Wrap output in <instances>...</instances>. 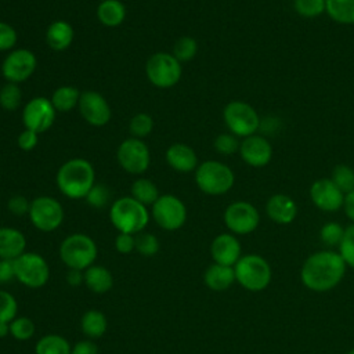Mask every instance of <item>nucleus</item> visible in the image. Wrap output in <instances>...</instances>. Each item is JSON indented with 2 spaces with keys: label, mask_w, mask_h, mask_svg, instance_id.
Instances as JSON below:
<instances>
[{
  "label": "nucleus",
  "mask_w": 354,
  "mask_h": 354,
  "mask_svg": "<svg viewBox=\"0 0 354 354\" xmlns=\"http://www.w3.org/2000/svg\"><path fill=\"white\" fill-rule=\"evenodd\" d=\"M346 267L339 252L319 250L304 260L300 270V279L313 292H328L342 282Z\"/></svg>",
  "instance_id": "obj_1"
},
{
  "label": "nucleus",
  "mask_w": 354,
  "mask_h": 354,
  "mask_svg": "<svg viewBox=\"0 0 354 354\" xmlns=\"http://www.w3.org/2000/svg\"><path fill=\"white\" fill-rule=\"evenodd\" d=\"M58 189L71 199L86 198L95 184V171L93 165L83 158L66 160L57 171Z\"/></svg>",
  "instance_id": "obj_2"
},
{
  "label": "nucleus",
  "mask_w": 354,
  "mask_h": 354,
  "mask_svg": "<svg viewBox=\"0 0 354 354\" xmlns=\"http://www.w3.org/2000/svg\"><path fill=\"white\" fill-rule=\"evenodd\" d=\"M109 218L119 232L137 235L148 225L149 212L145 205L140 203L133 196H122L112 203Z\"/></svg>",
  "instance_id": "obj_3"
},
{
  "label": "nucleus",
  "mask_w": 354,
  "mask_h": 354,
  "mask_svg": "<svg viewBox=\"0 0 354 354\" xmlns=\"http://www.w3.org/2000/svg\"><path fill=\"white\" fill-rule=\"evenodd\" d=\"M234 271L235 281L249 292L264 290L270 285L272 277L268 261L256 253L241 256L234 266Z\"/></svg>",
  "instance_id": "obj_4"
},
{
  "label": "nucleus",
  "mask_w": 354,
  "mask_h": 354,
  "mask_svg": "<svg viewBox=\"0 0 354 354\" xmlns=\"http://www.w3.org/2000/svg\"><path fill=\"white\" fill-rule=\"evenodd\" d=\"M98 254L94 239L86 234L68 235L59 245V257L71 270L84 271L94 264Z\"/></svg>",
  "instance_id": "obj_5"
},
{
  "label": "nucleus",
  "mask_w": 354,
  "mask_h": 354,
  "mask_svg": "<svg viewBox=\"0 0 354 354\" xmlns=\"http://www.w3.org/2000/svg\"><path fill=\"white\" fill-rule=\"evenodd\" d=\"M195 183L198 188L207 195H224L234 183L235 176L230 166L218 160H205L195 170Z\"/></svg>",
  "instance_id": "obj_6"
},
{
  "label": "nucleus",
  "mask_w": 354,
  "mask_h": 354,
  "mask_svg": "<svg viewBox=\"0 0 354 354\" xmlns=\"http://www.w3.org/2000/svg\"><path fill=\"white\" fill-rule=\"evenodd\" d=\"M224 123L230 133L236 137H249L260 129V116L257 111L245 101H231L223 111Z\"/></svg>",
  "instance_id": "obj_7"
},
{
  "label": "nucleus",
  "mask_w": 354,
  "mask_h": 354,
  "mask_svg": "<svg viewBox=\"0 0 354 354\" xmlns=\"http://www.w3.org/2000/svg\"><path fill=\"white\" fill-rule=\"evenodd\" d=\"M145 73L153 86L169 88L178 83L183 75V68L181 62L173 54L156 53L148 58Z\"/></svg>",
  "instance_id": "obj_8"
},
{
  "label": "nucleus",
  "mask_w": 354,
  "mask_h": 354,
  "mask_svg": "<svg viewBox=\"0 0 354 354\" xmlns=\"http://www.w3.org/2000/svg\"><path fill=\"white\" fill-rule=\"evenodd\" d=\"M15 279L30 289L44 286L50 279V267L46 259L36 252H25L14 260Z\"/></svg>",
  "instance_id": "obj_9"
},
{
  "label": "nucleus",
  "mask_w": 354,
  "mask_h": 354,
  "mask_svg": "<svg viewBox=\"0 0 354 354\" xmlns=\"http://www.w3.org/2000/svg\"><path fill=\"white\" fill-rule=\"evenodd\" d=\"M151 214L160 228L166 231H176L185 224L187 207L180 198L171 194H165L152 205Z\"/></svg>",
  "instance_id": "obj_10"
},
{
  "label": "nucleus",
  "mask_w": 354,
  "mask_h": 354,
  "mask_svg": "<svg viewBox=\"0 0 354 354\" xmlns=\"http://www.w3.org/2000/svg\"><path fill=\"white\" fill-rule=\"evenodd\" d=\"M224 224L234 235H248L253 232L260 223V214L254 205L246 201H236L224 210Z\"/></svg>",
  "instance_id": "obj_11"
},
{
  "label": "nucleus",
  "mask_w": 354,
  "mask_h": 354,
  "mask_svg": "<svg viewBox=\"0 0 354 354\" xmlns=\"http://www.w3.org/2000/svg\"><path fill=\"white\" fill-rule=\"evenodd\" d=\"M29 218L43 232L55 231L64 221L62 205L51 196H39L30 202Z\"/></svg>",
  "instance_id": "obj_12"
},
{
  "label": "nucleus",
  "mask_w": 354,
  "mask_h": 354,
  "mask_svg": "<svg viewBox=\"0 0 354 354\" xmlns=\"http://www.w3.org/2000/svg\"><path fill=\"white\" fill-rule=\"evenodd\" d=\"M116 158L122 169L130 174H141L147 171L151 163L149 149L141 138L124 140L118 148Z\"/></svg>",
  "instance_id": "obj_13"
},
{
  "label": "nucleus",
  "mask_w": 354,
  "mask_h": 354,
  "mask_svg": "<svg viewBox=\"0 0 354 354\" xmlns=\"http://www.w3.org/2000/svg\"><path fill=\"white\" fill-rule=\"evenodd\" d=\"M55 108L51 100L46 97L32 98L22 111V122L25 129L33 130L37 134L47 131L55 120Z\"/></svg>",
  "instance_id": "obj_14"
},
{
  "label": "nucleus",
  "mask_w": 354,
  "mask_h": 354,
  "mask_svg": "<svg viewBox=\"0 0 354 354\" xmlns=\"http://www.w3.org/2000/svg\"><path fill=\"white\" fill-rule=\"evenodd\" d=\"M37 66V59L30 50L17 48L8 53L1 64V73L7 82L21 83L29 79Z\"/></svg>",
  "instance_id": "obj_15"
},
{
  "label": "nucleus",
  "mask_w": 354,
  "mask_h": 354,
  "mask_svg": "<svg viewBox=\"0 0 354 354\" xmlns=\"http://www.w3.org/2000/svg\"><path fill=\"white\" fill-rule=\"evenodd\" d=\"M311 202L322 212H337L343 207L344 194L330 178H318L310 185Z\"/></svg>",
  "instance_id": "obj_16"
},
{
  "label": "nucleus",
  "mask_w": 354,
  "mask_h": 354,
  "mask_svg": "<svg viewBox=\"0 0 354 354\" xmlns=\"http://www.w3.org/2000/svg\"><path fill=\"white\" fill-rule=\"evenodd\" d=\"M77 106L83 119L91 126H105L111 119V108L108 101L98 91H83Z\"/></svg>",
  "instance_id": "obj_17"
},
{
  "label": "nucleus",
  "mask_w": 354,
  "mask_h": 354,
  "mask_svg": "<svg viewBox=\"0 0 354 354\" xmlns=\"http://www.w3.org/2000/svg\"><path fill=\"white\" fill-rule=\"evenodd\" d=\"M239 155L242 160L252 167H263L272 158V147L270 141L260 134L245 137L239 144Z\"/></svg>",
  "instance_id": "obj_18"
},
{
  "label": "nucleus",
  "mask_w": 354,
  "mask_h": 354,
  "mask_svg": "<svg viewBox=\"0 0 354 354\" xmlns=\"http://www.w3.org/2000/svg\"><path fill=\"white\" fill-rule=\"evenodd\" d=\"M210 254L213 263L234 267L242 256L241 243L231 232L218 234L210 243Z\"/></svg>",
  "instance_id": "obj_19"
},
{
  "label": "nucleus",
  "mask_w": 354,
  "mask_h": 354,
  "mask_svg": "<svg viewBox=\"0 0 354 354\" xmlns=\"http://www.w3.org/2000/svg\"><path fill=\"white\" fill-rule=\"evenodd\" d=\"M297 212L296 202L286 194H274L266 203V213L275 224H290L296 218Z\"/></svg>",
  "instance_id": "obj_20"
},
{
  "label": "nucleus",
  "mask_w": 354,
  "mask_h": 354,
  "mask_svg": "<svg viewBox=\"0 0 354 354\" xmlns=\"http://www.w3.org/2000/svg\"><path fill=\"white\" fill-rule=\"evenodd\" d=\"M166 162L171 169L180 173H189L198 167V156L187 144H173L166 151Z\"/></svg>",
  "instance_id": "obj_21"
},
{
  "label": "nucleus",
  "mask_w": 354,
  "mask_h": 354,
  "mask_svg": "<svg viewBox=\"0 0 354 354\" xmlns=\"http://www.w3.org/2000/svg\"><path fill=\"white\" fill-rule=\"evenodd\" d=\"M26 252L25 235L12 227H0V259L15 260Z\"/></svg>",
  "instance_id": "obj_22"
},
{
  "label": "nucleus",
  "mask_w": 354,
  "mask_h": 354,
  "mask_svg": "<svg viewBox=\"0 0 354 354\" xmlns=\"http://www.w3.org/2000/svg\"><path fill=\"white\" fill-rule=\"evenodd\" d=\"M203 282L210 290H216V292L227 290L235 282L234 267L212 263L205 270Z\"/></svg>",
  "instance_id": "obj_23"
},
{
  "label": "nucleus",
  "mask_w": 354,
  "mask_h": 354,
  "mask_svg": "<svg viewBox=\"0 0 354 354\" xmlns=\"http://www.w3.org/2000/svg\"><path fill=\"white\" fill-rule=\"evenodd\" d=\"M73 28L66 21H55L48 25L46 41L54 51L66 50L73 41Z\"/></svg>",
  "instance_id": "obj_24"
},
{
  "label": "nucleus",
  "mask_w": 354,
  "mask_h": 354,
  "mask_svg": "<svg viewBox=\"0 0 354 354\" xmlns=\"http://www.w3.org/2000/svg\"><path fill=\"white\" fill-rule=\"evenodd\" d=\"M84 285L94 293H106L113 286L112 272L104 266L93 264L84 270Z\"/></svg>",
  "instance_id": "obj_25"
},
{
  "label": "nucleus",
  "mask_w": 354,
  "mask_h": 354,
  "mask_svg": "<svg viewBox=\"0 0 354 354\" xmlns=\"http://www.w3.org/2000/svg\"><path fill=\"white\" fill-rule=\"evenodd\" d=\"M97 17L108 28L119 26L126 18V7L119 0H104L98 4Z\"/></svg>",
  "instance_id": "obj_26"
},
{
  "label": "nucleus",
  "mask_w": 354,
  "mask_h": 354,
  "mask_svg": "<svg viewBox=\"0 0 354 354\" xmlns=\"http://www.w3.org/2000/svg\"><path fill=\"white\" fill-rule=\"evenodd\" d=\"M108 321L106 317L102 311L91 308L87 310L80 319V328L82 332L88 337V339H98L106 332Z\"/></svg>",
  "instance_id": "obj_27"
},
{
  "label": "nucleus",
  "mask_w": 354,
  "mask_h": 354,
  "mask_svg": "<svg viewBox=\"0 0 354 354\" xmlns=\"http://www.w3.org/2000/svg\"><path fill=\"white\" fill-rule=\"evenodd\" d=\"M328 17L342 25H354V0H325Z\"/></svg>",
  "instance_id": "obj_28"
},
{
  "label": "nucleus",
  "mask_w": 354,
  "mask_h": 354,
  "mask_svg": "<svg viewBox=\"0 0 354 354\" xmlns=\"http://www.w3.org/2000/svg\"><path fill=\"white\" fill-rule=\"evenodd\" d=\"M71 343L61 335H44L35 344V354H71Z\"/></svg>",
  "instance_id": "obj_29"
},
{
  "label": "nucleus",
  "mask_w": 354,
  "mask_h": 354,
  "mask_svg": "<svg viewBox=\"0 0 354 354\" xmlns=\"http://www.w3.org/2000/svg\"><path fill=\"white\" fill-rule=\"evenodd\" d=\"M82 93L73 87V86H61L58 87L53 95H51V102L55 108V111L61 112H68L73 109L75 106L79 105Z\"/></svg>",
  "instance_id": "obj_30"
},
{
  "label": "nucleus",
  "mask_w": 354,
  "mask_h": 354,
  "mask_svg": "<svg viewBox=\"0 0 354 354\" xmlns=\"http://www.w3.org/2000/svg\"><path fill=\"white\" fill-rule=\"evenodd\" d=\"M131 196L145 206H152L160 195L153 181L149 178H138L131 185Z\"/></svg>",
  "instance_id": "obj_31"
},
{
  "label": "nucleus",
  "mask_w": 354,
  "mask_h": 354,
  "mask_svg": "<svg viewBox=\"0 0 354 354\" xmlns=\"http://www.w3.org/2000/svg\"><path fill=\"white\" fill-rule=\"evenodd\" d=\"M330 180L346 195L354 189V169L348 165H336L332 170Z\"/></svg>",
  "instance_id": "obj_32"
},
{
  "label": "nucleus",
  "mask_w": 354,
  "mask_h": 354,
  "mask_svg": "<svg viewBox=\"0 0 354 354\" xmlns=\"http://www.w3.org/2000/svg\"><path fill=\"white\" fill-rule=\"evenodd\" d=\"M22 101V91L17 83H6L0 88V106L6 111H15Z\"/></svg>",
  "instance_id": "obj_33"
},
{
  "label": "nucleus",
  "mask_w": 354,
  "mask_h": 354,
  "mask_svg": "<svg viewBox=\"0 0 354 354\" xmlns=\"http://www.w3.org/2000/svg\"><path fill=\"white\" fill-rule=\"evenodd\" d=\"M198 53V43L191 36H181L174 43L173 55L183 64L191 61Z\"/></svg>",
  "instance_id": "obj_34"
},
{
  "label": "nucleus",
  "mask_w": 354,
  "mask_h": 354,
  "mask_svg": "<svg viewBox=\"0 0 354 354\" xmlns=\"http://www.w3.org/2000/svg\"><path fill=\"white\" fill-rule=\"evenodd\" d=\"M35 322L28 317H17L10 322V335L17 340H29L35 335Z\"/></svg>",
  "instance_id": "obj_35"
},
{
  "label": "nucleus",
  "mask_w": 354,
  "mask_h": 354,
  "mask_svg": "<svg viewBox=\"0 0 354 354\" xmlns=\"http://www.w3.org/2000/svg\"><path fill=\"white\" fill-rule=\"evenodd\" d=\"M160 249L159 239L149 232H140L136 235V250L144 257L155 256Z\"/></svg>",
  "instance_id": "obj_36"
},
{
  "label": "nucleus",
  "mask_w": 354,
  "mask_h": 354,
  "mask_svg": "<svg viewBox=\"0 0 354 354\" xmlns=\"http://www.w3.org/2000/svg\"><path fill=\"white\" fill-rule=\"evenodd\" d=\"M293 8L303 18H317L325 12V0H293Z\"/></svg>",
  "instance_id": "obj_37"
},
{
  "label": "nucleus",
  "mask_w": 354,
  "mask_h": 354,
  "mask_svg": "<svg viewBox=\"0 0 354 354\" xmlns=\"http://www.w3.org/2000/svg\"><path fill=\"white\" fill-rule=\"evenodd\" d=\"M152 129H153V120L148 113H144V112L134 115L129 126V130L134 138L147 137L152 131Z\"/></svg>",
  "instance_id": "obj_38"
},
{
  "label": "nucleus",
  "mask_w": 354,
  "mask_h": 354,
  "mask_svg": "<svg viewBox=\"0 0 354 354\" xmlns=\"http://www.w3.org/2000/svg\"><path fill=\"white\" fill-rule=\"evenodd\" d=\"M343 234H344V228L335 221H329L325 223L321 230H319V238L321 241L326 245V246H337L340 245L342 239H343Z\"/></svg>",
  "instance_id": "obj_39"
},
{
  "label": "nucleus",
  "mask_w": 354,
  "mask_h": 354,
  "mask_svg": "<svg viewBox=\"0 0 354 354\" xmlns=\"http://www.w3.org/2000/svg\"><path fill=\"white\" fill-rule=\"evenodd\" d=\"M18 303L17 299L7 290L0 289V322H11L17 318Z\"/></svg>",
  "instance_id": "obj_40"
},
{
  "label": "nucleus",
  "mask_w": 354,
  "mask_h": 354,
  "mask_svg": "<svg viewBox=\"0 0 354 354\" xmlns=\"http://www.w3.org/2000/svg\"><path fill=\"white\" fill-rule=\"evenodd\" d=\"M339 253L346 266L354 268V224L344 228L343 239L339 245Z\"/></svg>",
  "instance_id": "obj_41"
},
{
  "label": "nucleus",
  "mask_w": 354,
  "mask_h": 354,
  "mask_svg": "<svg viewBox=\"0 0 354 354\" xmlns=\"http://www.w3.org/2000/svg\"><path fill=\"white\" fill-rule=\"evenodd\" d=\"M239 141L238 137L231 133L218 134L214 140V148L221 155H232L239 151Z\"/></svg>",
  "instance_id": "obj_42"
},
{
  "label": "nucleus",
  "mask_w": 354,
  "mask_h": 354,
  "mask_svg": "<svg viewBox=\"0 0 354 354\" xmlns=\"http://www.w3.org/2000/svg\"><path fill=\"white\" fill-rule=\"evenodd\" d=\"M86 201L90 206L95 209H101L109 201V189L102 184H94L93 188L86 195Z\"/></svg>",
  "instance_id": "obj_43"
},
{
  "label": "nucleus",
  "mask_w": 354,
  "mask_h": 354,
  "mask_svg": "<svg viewBox=\"0 0 354 354\" xmlns=\"http://www.w3.org/2000/svg\"><path fill=\"white\" fill-rule=\"evenodd\" d=\"M17 30L10 24L0 21V51L12 50L17 44Z\"/></svg>",
  "instance_id": "obj_44"
},
{
  "label": "nucleus",
  "mask_w": 354,
  "mask_h": 354,
  "mask_svg": "<svg viewBox=\"0 0 354 354\" xmlns=\"http://www.w3.org/2000/svg\"><path fill=\"white\" fill-rule=\"evenodd\" d=\"M7 207L11 214L22 217L25 214H29L30 202L24 195H12L7 202Z\"/></svg>",
  "instance_id": "obj_45"
},
{
  "label": "nucleus",
  "mask_w": 354,
  "mask_h": 354,
  "mask_svg": "<svg viewBox=\"0 0 354 354\" xmlns=\"http://www.w3.org/2000/svg\"><path fill=\"white\" fill-rule=\"evenodd\" d=\"M115 249L122 254L131 253L136 250V235L119 232L115 238Z\"/></svg>",
  "instance_id": "obj_46"
},
{
  "label": "nucleus",
  "mask_w": 354,
  "mask_h": 354,
  "mask_svg": "<svg viewBox=\"0 0 354 354\" xmlns=\"http://www.w3.org/2000/svg\"><path fill=\"white\" fill-rule=\"evenodd\" d=\"M37 133L29 129H25L24 131H21V134L18 136V147L22 151H32L36 148L39 138H37Z\"/></svg>",
  "instance_id": "obj_47"
},
{
  "label": "nucleus",
  "mask_w": 354,
  "mask_h": 354,
  "mask_svg": "<svg viewBox=\"0 0 354 354\" xmlns=\"http://www.w3.org/2000/svg\"><path fill=\"white\" fill-rule=\"evenodd\" d=\"M15 279L14 260L0 259V283H7Z\"/></svg>",
  "instance_id": "obj_48"
},
{
  "label": "nucleus",
  "mask_w": 354,
  "mask_h": 354,
  "mask_svg": "<svg viewBox=\"0 0 354 354\" xmlns=\"http://www.w3.org/2000/svg\"><path fill=\"white\" fill-rule=\"evenodd\" d=\"M71 354H98V347L91 339H84L73 344Z\"/></svg>",
  "instance_id": "obj_49"
},
{
  "label": "nucleus",
  "mask_w": 354,
  "mask_h": 354,
  "mask_svg": "<svg viewBox=\"0 0 354 354\" xmlns=\"http://www.w3.org/2000/svg\"><path fill=\"white\" fill-rule=\"evenodd\" d=\"M66 282H68L69 286H73V288L80 286L82 283H84V271L68 268V272H66Z\"/></svg>",
  "instance_id": "obj_50"
},
{
  "label": "nucleus",
  "mask_w": 354,
  "mask_h": 354,
  "mask_svg": "<svg viewBox=\"0 0 354 354\" xmlns=\"http://www.w3.org/2000/svg\"><path fill=\"white\" fill-rule=\"evenodd\" d=\"M343 209H344L346 216H347V217L353 221V224H354V189L344 195Z\"/></svg>",
  "instance_id": "obj_51"
},
{
  "label": "nucleus",
  "mask_w": 354,
  "mask_h": 354,
  "mask_svg": "<svg viewBox=\"0 0 354 354\" xmlns=\"http://www.w3.org/2000/svg\"><path fill=\"white\" fill-rule=\"evenodd\" d=\"M10 335V324L8 322H0V339Z\"/></svg>",
  "instance_id": "obj_52"
},
{
  "label": "nucleus",
  "mask_w": 354,
  "mask_h": 354,
  "mask_svg": "<svg viewBox=\"0 0 354 354\" xmlns=\"http://www.w3.org/2000/svg\"><path fill=\"white\" fill-rule=\"evenodd\" d=\"M346 354H354V348H351V350H348Z\"/></svg>",
  "instance_id": "obj_53"
}]
</instances>
